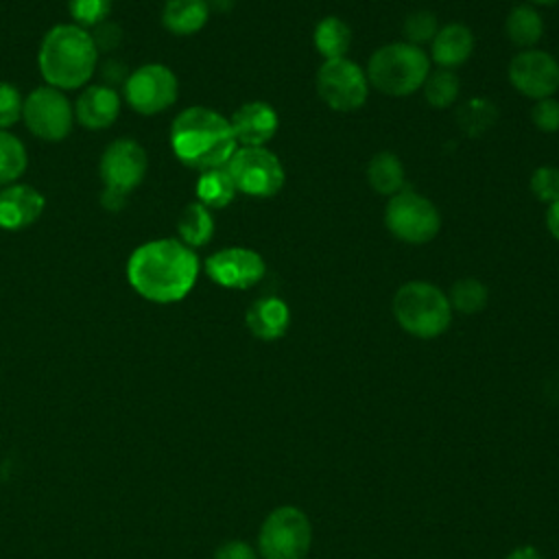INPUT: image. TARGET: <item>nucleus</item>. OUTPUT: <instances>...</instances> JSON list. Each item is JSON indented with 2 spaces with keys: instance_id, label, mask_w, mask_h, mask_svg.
I'll list each match as a JSON object with an SVG mask.
<instances>
[{
  "instance_id": "obj_1",
  "label": "nucleus",
  "mask_w": 559,
  "mask_h": 559,
  "mask_svg": "<svg viewBox=\"0 0 559 559\" xmlns=\"http://www.w3.org/2000/svg\"><path fill=\"white\" fill-rule=\"evenodd\" d=\"M127 277L133 290L144 299L173 304L192 290L199 277V258L181 240H151L131 253Z\"/></svg>"
},
{
  "instance_id": "obj_2",
  "label": "nucleus",
  "mask_w": 559,
  "mask_h": 559,
  "mask_svg": "<svg viewBox=\"0 0 559 559\" xmlns=\"http://www.w3.org/2000/svg\"><path fill=\"white\" fill-rule=\"evenodd\" d=\"M236 144L229 120L207 107L183 109L170 127L173 153L181 164L201 173L225 166Z\"/></svg>"
},
{
  "instance_id": "obj_3",
  "label": "nucleus",
  "mask_w": 559,
  "mask_h": 559,
  "mask_svg": "<svg viewBox=\"0 0 559 559\" xmlns=\"http://www.w3.org/2000/svg\"><path fill=\"white\" fill-rule=\"evenodd\" d=\"M98 46L92 33L76 24H59L46 33L39 46V72L57 90H74L87 83L96 68Z\"/></svg>"
},
{
  "instance_id": "obj_4",
  "label": "nucleus",
  "mask_w": 559,
  "mask_h": 559,
  "mask_svg": "<svg viewBox=\"0 0 559 559\" xmlns=\"http://www.w3.org/2000/svg\"><path fill=\"white\" fill-rule=\"evenodd\" d=\"M367 81L386 96H408L424 87L430 74V59L424 48L395 41L378 48L367 66Z\"/></svg>"
},
{
  "instance_id": "obj_5",
  "label": "nucleus",
  "mask_w": 559,
  "mask_h": 559,
  "mask_svg": "<svg viewBox=\"0 0 559 559\" xmlns=\"http://www.w3.org/2000/svg\"><path fill=\"white\" fill-rule=\"evenodd\" d=\"M393 317L408 334L417 338H435L448 330L452 306L439 286L413 280L397 288L393 297Z\"/></svg>"
},
{
  "instance_id": "obj_6",
  "label": "nucleus",
  "mask_w": 559,
  "mask_h": 559,
  "mask_svg": "<svg viewBox=\"0 0 559 559\" xmlns=\"http://www.w3.org/2000/svg\"><path fill=\"white\" fill-rule=\"evenodd\" d=\"M312 528L308 515L297 507H277L271 511L258 533L262 559H304L308 555Z\"/></svg>"
},
{
  "instance_id": "obj_7",
  "label": "nucleus",
  "mask_w": 559,
  "mask_h": 559,
  "mask_svg": "<svg viewBox=\"0 0 559 559\" xmlns=\"http://www.w3.org/2000/svg\"><path fill=\"white\" fill-rule=\"evenodd\" d=\"M146 153L135 140L111 142L100 157V179L105 183L103 205L118 210L124 205L127 194L144 179Z\"/></svg>"
},
{
  "instance_id": "obj_8",
  "label": "nucleus",
  "mask_w": 559,
  "mask_h": 559,
  "mask_svg": "<svg viewBox=\"0 0 559 559\" xmlns=\"http://www.w3.org/2000/svg\"><path fill=\"white\" fill-rule=\"evenodd\" d=\"M386 229L404 242L421 245L439 234L441 216L430 199L415 190H400L384 210Z\"/></svg>"
},
{
  "instance_id": "obj_9",
  "label": "nucleus",
  "mask_w": 559,
  "mask_h": 559,
  "mask_svg": "<svg viewBox=\"0 0 559 559\" xmlns=\"http://www.w3.org/2000/svg\"><path fill=\"white\" fill-rule=\"evenodd\" d=\"M238 192L249 197H273L282 190L286 173L275 153L264 146H240L225 164Z\"/></svg>"
},
{
  "instance_id": "obj_10",
  "label": "nucleus",
  "mask_w": 559,
  "mask_h": 559,
  "mask_svg": "<svg viewBox=\"0 0 559 559\" xmlns=\"http://www.w3.org/2000/svg\"><path fill=\"white\" fill-rule=\"evenodd\" d=\"M317 92L328 107L347 114L365 105L369 81L362 68L347 57L328 59L317 72Z\"/></svg>"
},
{
  "instance_id": "obj_11",
  "label": "nucleus",
  "mask_w": 559,
  "mask_h": 559,
  "mask_svg": "<svg viewBox=\"0 0 559 559\" xmlns=\"http://www.w3.org/2000/svg\"><path fill=\"white\" fill-rule=\"evenodd\" d=\"M26 127L41 140H63L72 129V105L57 87L33 90L22 107Z\"/></svg>"
},
{
  "instance_id": "obj_12",
  "label": "nucleus",
  "mask_w": 559,
  "mask_h": 559,
  "mask_svg": "<svg viewBox=\"0 0 559 559\" xmlns=\"http://www.w3.org/2000/svg\"><path fill=\"white\" fill-rule=\"evenodd\" d=\"M124 96L138 114H159L177 100V76L162 63H146L127 79Z\"/></svg>"
},
{
  "instance_id": "obj_13",
  "label": "nucleus",
  "mask_w": 559,
  "mask_h": 559,
  "mask_svg": "<svg viewBox=\"0 0 559 559\" xmlns=\"http://www.w3.org/2000/svg\"><path fill=\"white\" fill-rule=\"evenodd\" d=\"M511 85L533 98L542 100L552 96L559 90V63L550 52L544 50H522L509 63Z\"/></svg>"
},
{
  "instance_id": "obj_14",
  "label": "nucleus",
  "mask_w": 559,
  "mask_h": 559,
  "mask_svg": "<svg viewBox=\"0 0 559 559\" xmlns=\"http://www.w3.org/2000/svg\"><path fill=\"white\" fill-rule=\"evenodd\" d=\"M205 273L218 286L245 290L264 277L266 264H264L262 255L253 249L227 247V249L212 253L205 260Z\"/></svg>"
},
{
  "instance_id": "obj_15",
  "label": "nucleus",
  "mask_w": 559,
  "mask_h": 559,
  "mask_svg": "<svg viewBox=\"0 0 559 559\" xmlns=\"http://www.w3.org/2000/svg\"><path fill=\"white\" fill-rule=\"evenodd\" d=\"M236 142L242 146H264L277 131V111L264 100H251L240 105L229 118Z\"/></svg>"
},
{
  "instance_id": "obj_16",
  "label": "nucleus",
  "mask_w": 559,
  "mask_h": 559,
  "mask_svg": "<svg viewBox=\"0 0 559 559\" xmlns=\"http://www.w3.org/2000/svg\"><path fill=\"white\" fill-rule=\"evenodd\" d=\"M44 194L31 186H7L0 190V227L22 229L33 225L44 212Z\"/></svg>"
},
{
  "instance_id": "obj_17",
  "label": "nucleus",
  "mask_w": 559,
  "mask_h": 559,
  "mask_svg": "<svg viewBox=\"0 0 559 559\" xmlns=\"http://www.w3.org/2000/svg\"><path fill=\"white\" fill-rule=\"evenodd\" d=\"M245 323L255 338L277 341L290 325V310L280 297H260L247 308Z\"/></svg>"
},
{
  "instance_id": "obj_18",
  "label": "nucleus",
  "mask_w": 559,
  "mask_h": 559,
  "mask_svg": "<svg viewBox=\"0 0 559 559\" xmlns=\"http://www.w3.org/2000/svg\"><path fill=\"white\" fill-rule=\"evenodd\" d=\"M79 122L87 129H105L120 114V96L107 85H90L76 100L74 109Z\"/></svg>"
},
{
  "instance_id": "obj_19",
  "label": "nucleus",
  "mask_w": 559,
  "mask_h": 559,
  "mask_svg": "<svg viewBox=\"0 0 559 559\" xmlns=\"http://www.w3.org/2000/svg\"><path fill=\"white\" fill-rule=\"evenodd\" d=\"M474 50V35L465 24L452 22L437 31L432 39L430 57L439 68L452 70L456 66H463Z\"/></svg>"
},
{
  "instance_id": "obj_20",
  "label": "nucleus",
  "mask_w": 559,
  "mask_h": 559,
  "mask_svg": "<svg viewBox=\"0 0 559 559\" xmlns=\"http://www.w3.org/2000/svg\"><path fill=\"white\" fill-rule=\"evenodd\" d=\"M210 4L205 0H168L162 11L166 31L175 35H192L205 26Z\"/></svg>"
},
{
  "instance_id": "obj_21",
  "label": "nucleus",
  "mask_w": 559,
  "mask_h": 559,
  "mask_svg": "<svg viewBox=\"0 0 559 559\" xmlns=\"http://www.w3.org/2000/svg\"><path fill=\"white\" fill-rule=\"evenodd\" d=\"M367 181L378 194L393 197L404 188V166L397 155L380 151L367 166Z\"/></svg>"
},
{
  "instance_id": "obj_22",
  "label": "nucleus",
  "mask_w": 559,
  "mask_h": 559,
  "mask_svg": "<svg viewBox=\"0 0 559 559\" xmlns=\"http://www.w3.org/2000/svg\"><path fill=\"white\" fill-rule=\"evenodd\" d=\"M177 234H179L181 242L190 249L207 245L212 240V234H214V221H212L210 210L199 201L188 203L183 207V212L179 214Z\"/></svg>"
},
{
  "instance_id": "obj_23",
  "label": "nucleus",
  "mask_w": 559,
  "mask_h": 559,
  "mask_svg": "<svg viewBox=\"0 0 559 559\" xmlns=\"http://www.w3.org/2000/svg\"><path fill=\"white\" fill-rule=\"evenodd\" d=\"M504 31H507V37L515 46L528 50L544 35V20H542V15L533 7L520 4V7L511 9V13L507 17V24H504Z\"/></svg>"
},
{
  "instance_id": "obj_24",
  "label": "nucleus",
  "mask_w": 559,
  "mask_h": 559,
  "mask_svg": "<svg viewBox=\"0 0 559 559\" xmlns=\"http://www.w3.org/2000/svg\"><path fill=\"white\" fill-rule=\"evenodd\" d=\"M236 186L225 166L203 170L197 181V199L205 207H225L236 197Z\"/></svg>"
},
{
  "instance_id": "obj_25",
  "label": "nucleus",
  "mask_w": 559,
  "mask_h": 559,
  "mask_svg": "<svg viewBox=\"0 0 559 559\" xmlns=\"http://www.w3.org/2000/svg\"><path fill=\"white\" fill-rule=\"evenodd\" d=\"M352 31L341 17H323L314 28V48L319 55L328 59H341L349 50Z\"/></svg>"
},
{
  "instance_id": "obj_26",
  "label": "nucleus",
  "mask_w": 559,
  "mask_h": 559,
  "mask_svg": "<svg viewBox=\"0 0 559 559\" xmlns=\"http://www.w3.org/2000/svg\"><path fill=\"white\" fill-rule=\"evenodd\" d=\"M496 118H498V109L493 107V103H489L485 98L465 100V105L456 114L459 127L472 138L483 135L487 129H491Z\"/></svg>"
},
{
  "instance_id": "obj_27",
  "label": "nucleus",
  "mask_w": 559,
  "mask_h": 559,
  "mask_svg": "<svg viewBox=\"0 0 559 559\" xmlns=\"http://www.w3.org/2000/svg\"><path fill=\"white\" fill-rule=\"evenodd\" d=\"M487 286L474 277H463L452 284L450 288V306L452 310H459L463 314H474L480 312L487 306Z\"/></svg>"
},
{
  "instance_id": "obj_28",
  "label": "nucleus",
  "mask_w": 559,
  "mask_h": 559,
  "mask_svg": "<svg viewBox=\"0 0 559 559\" xmlns=\"http://www.w3.org/2000/svg\"><path fill=\"white\" fill-rule=\"evenodd\" d=\"M26 170L24 144L9 131H0V186H9Z\"/></svg>"
},
{
  "instance_id": "obj_29",
  "label": "nucleus",
  "mask_w": 559,
  "mask_h": 559,
  "mask_svg": "<svg viewBox=\"0 0 559 559\" xmlns=\"http://www.w3.org/2000/svg\"><path fill=\"white\" fill-rule=\"evenodd\" d=\"M459 90H461L459 76L445 68H439L437 72L428 74V79L424 83V96L437 109L450 107L456 100Z\"/></svg>"
},
{
  "instance_id": "obj_30",
  "label": "nucleus",
  "mask_w": 559,
  "mask_h": 559,
  "mask_svg": "<svg viewBox=\"0 0 559 559\" xmlns=\"http://www.w3.org/2000/svg\"><path fill=\"white\" fill-rule=\"evenodd\" d=\"M439 31V24H437V17L428 11H417L413 15L406 17L404 22V35H406V41L408 44H415L421 48V44L426 41H432L435 35Z\"/></svg>"
},
{
  "instance_id": "obj_31",
  "label": "nucleus",
  "mask_w": 559,
  "mask_h": 559,
  "mask_svg": "<svg viewBox=\"0 0 559 559\" xmlns=\"http://www.w3.org/2000/svg\"><path fill=\"white\" fill-rule=\"evenodd\" d=\"M111 11V0H70V13L76 26H98Z\"/></svg>"
},
{
  "instance_id": "obj_32",
  "label": "nucleus",
  "mask_w": 559,
  "mask_h": 559,
  "mask_svg": "<svg viewBox=\"0 0 559 559\" xmlns=\"http://www.w3.org/2000/svg\"><path fill=\"white\" fill-rule=\"evenodd\" d=\"M533 194L544 203H555L559 199V168L539 166L531 177Z\"/></svg>"
},
{
  "instance_id": "obj_33",
  "label": "nucleus",
  "mask_w": 559,
  "mask_h": 559,
  "mask_svg": "<svg viewBox=\"0 0 559 559\" xmlns=\"http://www.w3.org/2000/svg\"><path fill=\"white\" fill-rule=\"evenodd\" d=\"M22 96L15 85L0 81V131L15 124L22 116Z\"/></svg>"
},
{
  "instance_id": "obj_34",
  "label": "nucleus",
  "mask_w": 559,
  "mask_h": 559,
  "mask_svg": "<svg viewBox=\"0 0 559 559\" xmlns=\"http://www.w3.org/2000/svg\"><path fill=\"white\" fill-rule=\"evenodd\" d=\"M531 120L542 133L559 131V100H555L552 96L535 100L531 109Z\"/></svg>"
},
{
  "instance_id": "obj_35",
  "label": "nucleus",
  "mask_w": 559,
  "mask_h": 559,
  "mask_svg": "<svg viewBox=\"0 0 559 559\" xmlns=\"http://www.w3.org/2000/svg\"><path fill=\"white\" fill-rule=\"evenodd\" d=\"M214 559H255V550L242 539H229L216 548Z\"/></svg>"
},
{
  "instance_id": "obj_36",
  "label": "nucleus",
  "mask_w": 559,
  "mask_h": 559,
  "mask_svg": "<svg viewBox=\"0 0 559 559\" xmlns=\"http://www.w3.org/2000/svg\"><path fill=\"white\" fill-rule=\"evenodd\" d=\"M546 227H548V231L552 234V238L559 240V199L548 205V212H546Z\"/></svg>"
},
{
  "instance_id": "obj_37",
  "label": "nucleus",
  "mask_w": 559,
  "mask_h": 559,
  "mask_svg": "<svg viewBox=\"0 0 559 559\" xmlns=\"http://www.w3.org/2000/svg\"><path fill=\"white\" fill-rule=\"evenodd\" d=\"M507 559H544L537 548L533 546H520L507 555Z\"/></svg>"
},
{
  "instance_id": "obj_38",
  "label": "nucleus",
  "mask_w": 559,
  "mask_h": 559,
  "mask_svg": "<svg viewBox=\"0 0 559 559\" xmlns=\"http://www.w3.org/2000/svg\"><path fill=\"white\" fill-rule=\"evenodd\" d=\"M533 4H555V2H559V0H531Z\"/></svg>"
}]
</instances>
